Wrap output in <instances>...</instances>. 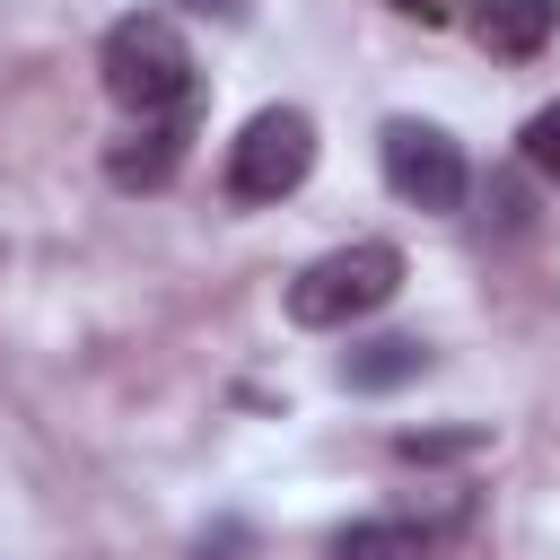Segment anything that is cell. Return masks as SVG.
<instances>
[{"mask_svg":"<svg viewBox=\"0 0 560 560\" xmlns=\"http://www.w3.org/2000/svg\"><path fill=\"white\" fill-rule=\"evenodd\" d=\"M481 446H490V429H402V438H394L402 464H464V455H481Z\"/></svg>","mask_w":560,"mask_h":560,"instance_id":"obj_9","label":"cell"},{"mask_svg":"<svg viewBox=\"0 0 560 560\" xmlns=\"http://www.w3.org/2000/svg\"><path fill=\"white\" fill-rule=\"evenodd\" d=\"M96 70H105V96H114L131 122H175V114L201 105L192 44H184V26H175L166 9H131V18H114Z\"/></svg>","mask_w":560,"mask_h":560,"instance_id":"obj_1","label":"cell"},{"mask_svg":"<svg viewBox=\"0 0 560 560\" xmlns=\"http://www.w3.org/2000/svg\"><path fill=\"white\" fill-rule=\"evenodd\" d=\"M516 158H525L542 184H560V105H542V114L516 131Z\"/></svg>","mask_w":560,"mask_h":560,"instance_id":"obj_10","label":"cell"},{"mask_svg":"<svg viewBox=\"0 0 560 560\" xmlns=\"http://www.w3.org/2000/svg\"><path fill=\"white\" fill-rule=\"evenodd\" d=\"M376 158H385V184H394V201H411V210H429V219H446V210H464V149H455V131L446 122H420V114H394L385 131H376Z\"/></svg>","mask_w":560,"mask_h":560,"instance_id":"obj_4","label":"cell"},{"mask_svg":"<svg viewBox=\"0 0 560 560\" xmlns=\"http://www.w3.org/2000/svg\"><path fill=\"white\" fill-rule=\"evenodd\" d=\"M192 551H201V560H254L262 542H254V525H236V516H219V525H210V534H201Z\"/></svg>","mask_w":560,"mask_h":560,"instance_id":"obj_11","label":"cell"},{"mask_svg":"<svg viewBox=\"0 0 560 560\" xmlns=\"http://www.w3.org/2000/svg\"><path fill=\"white\" fill-rule=\"evenodd\" d=\"M184 9H201V18H228V26L245 18V0H184Z\"/></svg>","mask_w":560,"mask_h":560,"instance_id":"obj_13","label":"cell"},{"mask_svg":"<svg viewBox=\"0 0 560 560\" xmlns=\"http://www.w3.org/2000/svg\"><path fill=\"white\" fill-rule=\"evenodd\" d=\"M315 175V122L298 105H262L228 140V201H289Z\"/></svg>","mask_w":560,"mask_h":560,"instance_id":"obj_3","label":"cell"},{"mask_svg":"<svg viewBox=\"0 0 560 560\" xmlns=\"http://www.w3.org/2000/svg\"><path fill=\"white\" fill-rule=\"evenodd\" d=\"M394 9H402V18H420V26H446V18H455V0H394Z\"/></svg>","mask_w":560,"mask_h":560,"instance_id":"obj_12","label":"cell"},{"mask_svg":"<svg viewBox=\"0 0 560 560\" xmlns=\"http://www.w3.org/2000/svg\"><path fill=\"white\" fill-rule=\"evenodd\" d=\"M411 376H429V341H420V332H376V341L341 350V385H350V394H394V385H411Z\"/></svg>","mask_w":560,"mask_h":560,"instance_id":"obj_7","label":"cell"},{"mask_svg":"<svg viewBox=\"0 0 560 560\" xmlns=\"http://www.w3.org/2000/svg\"><path fill=\"white\" fill-rule=\"evenodd\" d=\"M324 560H429V551L411 542L402 516H359V525H341V534L324 542Z\"/></svg>","mask_w":560,"mask_h":560,"instance_id":"obj_8","label":"cell"},{"mask_svg":"<svg viewBox=\"0 0 560 560\" xmlns=\"http://www.w3.org/2000/svg\"><path fill=\"white\" fill-rule=\"evenodd\" d=\"M464 26H472V44L490 61H534L551 44V26H560V0H472Z\"/></svg>","mask_w":560,"mask_h":560,"instance_id":"obj_6","label":"cell"},{"mask_svg":"<svg viewBox=\"0 0 560 560\" xmlns=\"http://www.w3.org/2000/svg\"><path fill=\"white\" fill-rule=\"evenodd\" d=\"M184 140H192V114H175V122H131V131L105 149V184H114V192H166L175 166H184Z\"/></svg>","mask_w":560,"mask_h":560,"instance_id":"obj_5","label":"cell"},{"mask_svg":"<svg viewBox=\"0 0 560 560\" xmlns=\"http://www.w3.org/2000/svg\"><path fill=\"white\" fill-rule=\"evenodd\" d=\"M394 289H402V254H394L385 236H359V245L315 254V262L289 280V324H306V332H341V324L376 315Z\"/></svg>","mask_w":560,"mask_h":560,"instance_id":"obj_2","label":"cell"}]
</instances>
